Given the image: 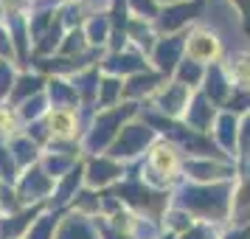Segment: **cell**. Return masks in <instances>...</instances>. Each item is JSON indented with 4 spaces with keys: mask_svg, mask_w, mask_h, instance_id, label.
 I'll list each match as a JSON object with an SVG mask.
<instances>
[{
    "mask_svg": "<svg viewBox=\"0 0 250 239\" xmlns=\"http://www.w3.org/2000/svg\"><path fill=\"white\" fill-rule=\"evenodd\" d=\"M225 189H186L183 194V203L203 211V214H214V217H222L225 214Z\"/></svg>",
    "mask_w": 250,
    "mask_h": 239,
    "instance_id": "cell-1",
    "label": "cell"
},
{
    "mask_svg": "<svg viewBox=\"0 0 250 239\" xmlns=\"http://www.w3.org/2000/svg\"><path fill=\"white\" fill-rule=\"evenodd\" d=\"M146 141H149V130H144V127H129V130H124V135H121V141H118L115 149H118V155H132Z\"/></svg>",
    "mask_w": 250,
    "mask_h": 239,
    "instance_id": "cell-2",
    "label": "cell"
},
{
    "mask_svg": "<svg viewBox=\"0 0 250 239\" xmlns=\"http://www.w3.org/2000/svg\"><path fill=\"white\" fill-rule=\"evenodd\" d=\"M126 113H129V107H124L121 113H110V115H104L102 121L96 124V132H93V147H104V144H107V138H110V135L115 132V124H118V121H121V118H124Z\"/></svg>",
    "mask_w": 250,
    "mask_h": 239,
    "instance_id": "cell-3",
    "label": "cell"
},
{
    "mask_svg": "<svg viewBox=\"0 0 250 239\" xmlns=\"http://www.w3.org/2000/svg\"><path fill=\"white\" fill-rule=\"evenodd\" d=\"M180 48H183L180 40H166V43L158 48V62H160V68H163V70H171V68H174V59H177V54H180Z\"/></svg>",
    "mask_w": 250,
    "mask_h": 239,
    "instance_id": "cell-4",
    "label": "cell"
},
{
    "mask_svg": "<svg viewBox=\"0 0 250 239\" xmlns=\"http://www.w3.org/2000/svg\"><path fill=\"white\" fill-rule=\"evenodd\" d=\"M118 194H121V197H126V200H132V203H138V205L152 203V197H155V194H149L146 189H141V186H135V183H132V186H121V189H118Z\"/></svg>",
    "mask_w": 250,
    "mask_h": 239,
    "instance_id": "cell-5",
    "label": "cell"
},
{
    "mask_svg": "<svg viewBox=\"0 0 250 239\" xmlns=\"http://www.w3.org/2000/svg\"><path fill=\"white\" fill-rule=\"evenodd\" d=\"M197 14V6H183V9H171V12L163 14V28H174L177 23H183L186 17Z\"/></svg>",
    "mask_w": 250,
    "mask_h": 239,
    "instance_id": "cell-6",
    "label": "cell"
},
{
    "mask_svg": "<svg viewBox=\"0 0 250 239\" xmlns=\"http://www.w3.org/2000/svg\"><path fill=\"white\" fill-rule=\"evenodd\" d=\"M90 172H93V174H90L93 183H104V180H110L113 174H118V169H115L113 163H107V160H96Z\"/></svg>",
    "mask_w": 250,
    "mask_h": 239,
    "instance_id": "cell-7",
    "label": "cell"
},
{
    "mask_svg": "<svg viewBox=\"0 0 250 239\" xmlns=\"http://www.w3.org/2000/svg\"><path fill=\"white\" fill-rule=\"evenodd\" d=\"M107 68H113V70H138V68H144V62L138 57H113L110 62H107Z\"/></svg>",
    "mask_w": 250,
    "mask_h": 239,
    "instance_id": "cell-8",
    "label": "cell"
},
{
    "mask_svg": "<svg viewBox=\"0 0 250 239\" xmlns=\"http://www.w3.org/2000/svg\"><path fill=\"white\" fill-rule=\"evenodd\" d=\"M45 189H48V180L45 177H40V172H34L31 177H25V186H23L25 194H42Z\"/></svg>",
    "mask_w": 250,
    "mask_h": 239,
    "instance_id": "cell-9",
    "label": "cell"
},
{
    "mask_svg": "<svg viewBox=\"0 0 250 239\" xmlns=\"http://www.w3.org/2000/svg\"><path fill=\"white\" fill-rule=\"evenodd\" d=\"M208 118H211V107H205L203 99H197V102H194V113H191V124L203 127Z\"/></svg>",
    "mask_w": 250,
    "mask_h": 239,
    "instance_id": "cell-10",
    "label": "cell"
},
{
    "mask_svg": "<svg viewBox=\"0 0 250 239\" xmlns=\"http://www.w3.org/2000/svg\"><path fill=\"white\" fill-rule=\"evenodd\" d=\"M180 102H183V87H174L169 96H163V110L174 113V110H180Z\"/></svg>",
    "mask_w": 250,
    "mask_h": 239,
    "instance_id": "cell-11",
    "label": "cell"
},
{
    "mask_svg": "<svg viewBox=\"0 0 250 239\" xmlns=\"http://www.w3.org/2000/svg\"><path fill=\"white\" fill-rule=\"evenodd\" d=\"M79 174H82V169L76 166V172H70V177H68L65 183H62V189H59V197H57L59 203H62V200H68V194L73 192V186L79 183Z\"/></svg>",
    "mask_w": 250,
    "mask_h": 239,
    "instance_id": "cell-12",
    "label": "cell"
},
{
    "mask_svg": "<svg viewBox=\"0 0 250 239\" xmlns=\"http://www.w3.org/2000/svg\"><path fill=\"white\" fill-rule=\"evenodd\" d=\"M155 76H138V79L129 82V87H126V93H141V90H149L152 85H155Z\"/></svg>",
    "mask_w": 250,
    "mask_h": 239,
    "instance_id": "cell-13",
    "label": "cell"
},
{
    "mask_svg": "<svg viewBox=\"0 0 250 239\" xmlns=\"http://www.w3.org/2000/svg\"><path fill=\"white\" fill-rule=\"evenodd\" d=\"M208 90H211L214 99H219V96L225 93V82H222V76H219V70H211V85H208Z\"/></svg>",
    "mask_w": 250,
    "mask_h": 239,
    "instance_id": "cell-14",
    "label": "cell"
},
{
    "mask_svg": "<svg viewBox=\"0 0 250 239\" xmlns=\"http://www.w3.org/2000/svg\"><path fill=\"white\" fill-rule=\"evenodd\" d=\"M236 211H239V217H250V183L242 192V200L236 203Z\"/></svg>",
    "mask_w": 250,
    "mask_h": 239,
    "instance_id": "cell-15",
    "label": "cell"
},
{
    "mask_svg": "<svg viewBox=\"0 0 250 239\" xmlns=\"http://www.w3.org/2000/svg\"><path fill=\"white\" fill-rule=\"evenodd\" d=\"M222 141H225L228 147H233V130H236V124L230 121V118H222Z\"/></svg>",
    "mask_w": 250,
    "mask_h": 239,
    "instance_id": "cell-16",
    "label": "cell"
},
{
    "mask_svg": "<svg viewBox=\"0 0 250 239\" xmlns=\"http://www.w3.org/2000/svg\"><path fill=\"white\" fill-rule=\"evenodd\" d=\"M191 172L197 177H214V174H219L216 166H205V163H191Z\"/></svg>",
    "mask_w": 250,
    "mask_h": 239,
    "instance_id": "cell-17",
    "label": "cell"
},
{
    "mask_svg": "<svg viewBox=\"0 0 250 239\" xmlns=\"http://www.w3.org/2000/svg\"><path fill=\"white\" fill-rule=\"evenodd\" d=\"M183 82H197L200 79V68H197V65H183Z\"/></svg>",
    "mask_w": 250,
    "mask_h": 239,
    "instance_id": "cell-18",
    "label": "cell"
},
{
    "mask_svg": "<svg viewBox=\"0 0 250 239\" xmlns=\"http://www.w3.org/2000/svg\"><path fill=\"white\" fill-rule=\"evenodd\" d=\"M51 228H54V219H45V222H42V225H40V228L34 231V234H31V239H48Z\"/></svg>",
    "mask_w": 250,
    "mask_h": 239,
    "instance_id": "cell-19",
    "label": "cell"
},
{
    "mask_svg": "<svg viewBox=\"0 0 250 239\" xmlns=\"http://www.w3.org/2000/svg\"><path fill=\"white\" fill-rule=\"evenodd\" d=\"M104 31H107V20H93L90 34L96 37V40H104Z\"/></svg>",
    "mask_w": 250,
    "mask_h": 239,
    "instance_id": "cell-20",
    "label": "cell"
},
{
    "mask_svg": "<svg viewBox=\"0 0 250 239\" xmlns=\"http://www.w3.org/2000/svg\"><path fill=\"white\" fill-rule=\"evenodd\" d=\"M20 85H23V87L17 90V96H25V93H34L37 87H40V79H23Z\"/></svg>",
    "mask_w": 250,
    "mask_h": 239,
    "instance_id": "cell-21",
    "label": "cell"
},
{
    "mask_svg": "<svg viewBox=\"0 0 250 239\" xmlns=\"http://www.w3.org/2000/svg\"><path fill=\"white\" fill-rule=\"evenodd\" d=\"M17 158H20V160L34 158V147H28L25 141H20V144H17Z\"/></svg>",
    "mask_w": 250,
    "mask_h": 239,
    "instance_id": "cell-22",
    "label": "cell"
},
{
    "mask_svg": "<svg viewBox=\"0 0 250 239\" xmlns=\"http://www.w3.org/2000/svg\"><path fill=\"white\" fill-rule=\"evenodd\" d=\"M115 93H118V82H104V102H110V99H113Z\"/></svg>",
    "mask_w": 250,
    "mask_h": 239,
    "instance_id": "cell-23",
    "label": "cell"
},
{
    "mask_svg": "<svg viewBox=\"0 0 250 239\" xmlns=\"http://www.w3.org/2000/svg\"><path fill=\"white\" fill-rule=\"evenodd\" d=\"M68 40H70V43H68V45H65V51H73V48H76V51H79V48L84 45V43H82V40H84V37H82L79 31H76V34H73V37H68Z\"/></svg>",
    "mask_w": 250,
    "mask_h": 239,
    "instance_id": "cell-24",
    "label": "cell"
},
{
    "mask_svg": "<svg viewBox=\"0 0 250 239\" xmlns=\"http://www.w3.org/2000/svg\"><path fill=\"white\" fill-rule=\"evenodd\" d=\"M9 82H12V73L3 65V68H0V90H9Z\"/></svg>",
    "mask_w": 250,
    "mask_h": 239,
    "instance_id": "cell-25",
    "label": "cell"
},
{
    "mask_svg": "<svg viewBox=\"0 0 250 239\" xmlns=\"http://www.w3.org/2000/svg\"><path fill=\"white\" fill-rule=\"evenodd\" d=\"M0 169H3V174H6V177H12V160L3 155V149H0Z\"/></svg>",
    "mask_w": 250,
    "mask_h": 239,
    "instance_id": "cell-26",
    "label": "cell"
},
{
    "mask_svg": "<svg viewBox=\"0 0 250 239\" xmlns=\"http://www.w3.org/2000/svg\"><path fill=\"white\" fill-rule=\"evenodd\" d=\"M248 104H250V96L242 93V96H236V99L230 102V107H233V110H242V107H248Z\"/></svg>",
    "mask_w": 250,
    "mask_h": 239,
    "instance_id": "cell-27",
    "label": "cell"
},
{
    "mask_svg": "<svg viewBox=\"0 0 250 239\" xmlns=\"http://www.w3.org/2000/svg\"><path fill=\"white\" fill-rule=\"evenodd\" d=\"M186 239H214L205 228H197V231H191V234H186Z\"/></svg>",
    "mask_w": 250,
    "mask_h": 239,
    "instance_id": "cell-28",
    "label": "cell"
},
{
    "mask_svg": "<svg viewBox=\"0 0 250 239\" xmlns=\"http://www.w3.org/2000/svg\"><path fill=\"white\" fill-rule=\"evenodd\" d=\"M135 6H138V9H141V12H149V14L155 12V6H152L149 0H135Z\"/></svg>",
    "mask_w": 250,
    "mask_h": 239,
    "instance_id": "cell-29",
    "label": "cell"
},
{
    "mask_svg": "<svg viewBox=\"0 0 250 239\" xmlns=\"http://www.w3.org/2000/svg\"><path fill=\"white\" fill-rule=\"evenodd\" d=\"M242 147H245V152L250 155V121H248V130H245V138H242Z\"/></svg>",
    "mask_w": 250,
    "mask_h": 239,
    "instance_id": "cell-30",
    "label": "cell"
},
{
    "mask_svg": "<svg viewBox=\"0 0 250 239\" xmlns=\"http://www.w3.org/2000/svg\"><path fill=\"white\" fill-rule=\"evenodd\" d=\"M40 113V102H34V104H25V115H37Z\"/></svg>",
    "mask_w": 250,
    "mask_h": 239,
    "instance_id": "cell-31",
    "label": "cell"
},
{
    "mask_svg": "<svg viewBox=\"0 0 250 239\" xmlns=\"http://www.w3.org/2000/svg\"><path fill=\"white\" fill-rule=\"evenodd\" d=\"M54 93H57V99H68V90H65L59 82H57V87H54Z\"/></svg>",
    "mask_w": 250,
    "mask_h": 239,
    "instance_id": "cell-32",
    "label": "cell"
},
{
    "mask_svg": "<svg viewBox=\"0 0 250 239\" xmlns=\"http://www.w3.org/2000/svg\"><path fill=\"white\" fill-rule=\"evenodd\" d=\"M9 48V43H6V37H3V31H0V51H6Z\"/></svg>",
    "mask_w": 250,
    "mask_h": 239,
    "instance_id": "cell-33",
    "label": "cell"
},
{
    "mask_svg": "<svg viewBox=\"0 0 250 239\" xmlns=\"http://www.w3.org/2000/svg\"><path fill=\"white\" fill-rule=\"evenodd\" d=\"M230 239H250V231H245V234H236V237H230Z\"/></svg>",
    "mask_w": 250,
    "mask_h": 239,
    "instance_id": "cell-34",
    "label": "cell"
}]
</instances>
